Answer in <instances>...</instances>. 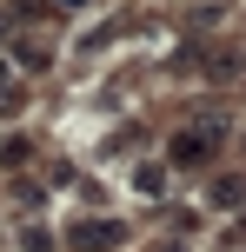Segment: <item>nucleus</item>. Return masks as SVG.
Returning a JSON list of instances; mask_svg holds the SVG:
<instances>
[{
	"label": "nucleus",
	"mask_w": 246,
	"mask_h": 252,
	"mask_svg": "<svg viewBox=\"0 0 246 252\" xmlns=\"http://www.w3.org/2000/svg\"><path fill=\"white\" fill-rule=\"evenodd\" d=\"M226 146V120H200V126H180V133L167 139V166H180V173H200V166H213Z\"/></svg>",
	"instance_id": "1"
},
{
	"label": "nucleus",
	"mask_w": 246,
	"mask_h": 252,
	"mask_svg": "<svg viewBox=\"0 0 246 252\" xmlns=\"http://www.w3.org/2000/svg\"><path fill=\"white\" fill-rule=\"evenodd\" d=\"M120 239H127L120 219H73V226H67V246L73 252H113Z\"/></svg>",
	"instance_id": "2"
},
{
	"label": "nucleus",
	"mask_w": 246,
	"mask_h": 252,
	"mask_svg": "<svg viewBox=\"0 0 246 252\" xmlns=\"http://www.w3.org/2000/svg\"><path fill=\"white\" fill-rule=\"evenodd\" d=\"M47 66H53V47H47V40H34V33H27V40H13V73H20V80L47 73Z\"/></svg>",
	"instance_id": "3"
},
{
	"label": "nucleus",
	"mask_w": 246,
	"mask_h": 252,
	"mask_svg": "<svg viewBox=\"0 0 246 252\" xmlns=\"http://www.w3.org/2000/svg\"><path fill=\"white\" fill-rule=\"evenodd\" d=\"M207 199H213V213H240V206H246V179H240V173L213 179V192H207Z\"/></svg>",
	"instance_id": "4"
},
{
	"label": "nucleus",
	"mask_w": 246,
	"mask_h": 252,
	"mask_svg": "<svg viewBox=\"0 0 246 252\" xmlns=\"http://www.w3.org/2000/svg\"><path fill=\"white\" fill-rule=\"evenodd\" d=\"M20 100H27V80L13 66H0V113H20Z\"/></svg>",
	"instance_id": "5"
},
{
	"label": "nucleus",
	"mask_w": 246,
	"mask_h": 252,
	"mask_svg": "<svg viewBox=\"0 0 246 252\" xmlns=\"http://www.w3.org/2000/svg\"><path fill=\"white\" fill-rule=\"evenodd\" d=\"M27 159H34V139H27V133H13V139H0V166H7V173H20Z\"/></svg>",
	"instance_id": "6"
},
{
	"label": "nucleus",
	"mask_w": 246,
	"mask_h": 252,
	"mask_svg": "<svg viewBox=\"0 0 246 252\" xmlns=\"http://www.w3.org/2000/svg\"><path fill=\"white\" fill-rule=\"evenodd\" d=\"M133 186H140V192H146V199H153V192H160V186H167V173H160V166H140V173H133Z\"/></svg>",
	"instance_id": "7"
},
{
	"label": "nucleus",
	"mask_w": 246,
	"mask_h": 252,
	"mask_svg": "<svg viewBox=\"0 0 246 252\" xmlns=\"http://www.w3.org/2000/svg\"><path fill=\"white\" fill-rule=\"evenodd\" d=\"M53 7H60V13H80V7H93V0H53Z\"/></svg>",
	"instance_id": "8"
},
{
	"label": "nucleus",
	"mask_w": 246,
	"mask_h": 252,
	"mask_svg": "<svg viewBox=\"0 0 246 252\" xmlns=\"http://www.w3.org/2000/svg\"><path fill=\"white\" fill-rule=\"evenodd\" d=\"M7 27H13V20H7V13H0V40H7Z\"/></svg>",
	"instance_id": "9"
}]
</instances>
